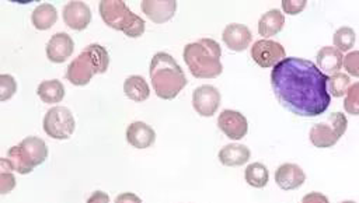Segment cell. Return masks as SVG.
<instances>
[{
    "instance_id": "32",
    "label": "cell",
    "mask_w": 359,
    "mask_h": 203,
    "mask_svg": "<svg viewBox=\"0 0 359 203\" xmlns=\"http://www.w3.org/2000/svg\"><path fill=\"white\" fill-rule=\"evenodd\" d=\"M302 203H330L328 197L320 192H310L303 196Z\"/></svg>"
},
{
    "instance_id": "27",
    "label": "cell",
    "mask_w": 359,
    "mask_h": 203,
    "mask_svg": "<svg viewBox=\"0 0 359 203\" xmlns=\"http://www.w3.org/2000/svg\"><path fill=\"white\" fill-rule=\"evenodd\" d=\"M1 176H0V190L3 195L11 192L15 188V178L13 175V167L7 158H1Z\"/></svg>"
},
{
    "instance_id": "1",
    "label": "cell",
    "mask_w": 359,
    "mask_h": 203,
    "mask_svg": "<svg viewBox=\"0 0 359 203\" xmlns=\"http://www.w3.org/2000/svg\"><path fill=\"white\" fill-rule=\"evenodd\" d=\"M327 81V74L314 62L302 57H285L271 71V85L279 104L304 118L318 116L330 106Z\"/></svg>"
},
{
    "instance_id": "5",
    "label": "cell",
    "mask_w": 359,
    "mask_h": 203,
    "mask_svg": "<svg viewBox=\"0 0 359 203\" xmlns=\"http://www.w3.org/2000/svg\"><path fill=\"white\" fill-rule=\"evenodd\" d=\"M100 15L102 21L123 32L129 38H139L144 32V21L139 15L133 14L125 1L121 0H104L98 4Z\"/></svg>"
},
{
    "instance_id": "7",
    "label": "cell",
    "mask_w": 359,
    "mask_h": 203,
    "mask_svg": "<svg viewBox=\"0 0 359 203\" xmlns=\"http://www.w3.org/2000/svg\"><path fill=\"white\" fill-rule=\"evenodd\" d=\"M346 126V116L341 112H332L327 122H318L311 126L309 139L313 146L318 148H328L337 144V141L344 136Z\"/></svg>"
},
{
    "instance_id": "24",
    "label": "cell",
    "mask_w": 359,
    "mask_h": 203,
    "mask_svg": "<svg viewBox=\"0 0 359 203\" xmlns=\"http://www.w3.org/2000/svg\"><path fill=\"white\" fill-rule=\"evenodd\" d=\"M244 179L252 188H264L268 183L269 174L264 164L251 162L244 171Z\"/></svg>"
},
{
    "instance_id": "14",
    "label": "cell",
    "mask_w": 359,
    "mask_h": 203,
    "mask_svg": "<svg viewBox=\"0 0 359 203\" xmlns=\"http://www.w3.org/2000/svg\"><path fill=\"white\" fill-rule=\"evenodd\" d=\"M74 50V42L66 32H57L46 43V57L53 63L66 62Z\"/></svg>"
},
{
    "instance_id": "26",
    "label": "cell",
    "mask_w": 359,
    "mask_h": 203,
    "mask_svg": "<svg viewBox=\"0 0 359 203\" xmlns=\"http://www.w3.org/2000/svg\"><path fill=\"white\" fill-rule=\"evenodd\" d=\"M356 41V34L351 27H341L332 35L334 46L341 52H351Z\"/></svg>"
},
{
    "instance_id": "9",
    "label": "cell",
    "mask_w": 359,
    "mask_h": 203,
    "mask_svg": "<svg viewBox=\"0 0 359 203\" xmlns=\"http://www.w3.org/2000/svg\"><path fill=\"white\" fill-rule=\"evenodd\" d=\"M252 60L262 69L275 67L286 57V50L282 43L272 39H258L251 46Z\"/></svg>"
},
{
    "instance_id": "29",
    "label": "cell",
    "mask_w": 359,
    "mask_h": 203,
    "mask_svg": "<svg viewBox=\"0 0 359 203\" xmlns=\"http://www.w3.org/2000/svg\"><path fill=\"white\" fill-rule=\"evenodd\" d=\"M17 91V81L11 74L0 76V99L1 102L10 99Z\"/></svg>"
},
{
    "instance_id": "11",
    "label": "cell",
    "mask_w": 359,
    "mask_h": 203,
    "mask_svg": "<svg viewBox=\"0 0 359 203\" xmlns=\"http://www.w3.org/2000/svg\"><path fill=\"white\" fill-rule=\"evenodd\" d=\"M219 129L231 140L243 139L248 132L247 118L234 109H224L219 113L217 118Z\"/></svg>"
},
{
    "instance_id": "17",
    "label": "cell",
    "mask_w": 359,
    "mask_h": 203,
    "mask_svg": "<svg viewBox=\"0 0 359 203\" xmlns=\"http://www.w3.org/2000/svg\"><path fill=\"white\" fill-rule=\"evenodd\" d=\"M126 140L135 148H147L153 146L156 140V132L150 125L142 120H136L128 126Z\"/></svg>"
},
{
    "instance_id": "30",
    "label": "cell",
    "mask_w": 359,
    "mask_h": 203,
    "mask_svg": "<svg viewBox=\"0 0 359 203\" xmlns=\"http://www.w3.org/2000/svg\"><path fill=\"white\" fill-rule=\"evenodd\" d=\"M346 74L351 77H359V50H351L344 56V66Z\"/></svg>"
},
{
    "instance_id": "19",
    "label": "cell",
    "mask_w": 359,
    "mask_h": 203,
    "mask_svg": "<svg viewBox=\"0 0 359 203\" xmlns=\"http://www.w3.org/2000/svg\"><path fill=\"white\" fill-rule=\"evenodd\" d=\"M217 157L224 167H240L248 162L251 157V151L244 144L230 143L220 148Z\"/></svg>"
},
{
    "instance_id": "10",
    "label": "cell",
    "mask_w": 359,
    "mask_h": 203,
    "mask_svg": "<svg viewBox=\"0 0 359 203\" xmlns=\"http://www.w3.org/2000/svg\"><path fill=\"white\" fill-rule=\"evenodd\" d=\"M220 105V92L210 84H203L195 88L192 94V106L198 115L213 116Z\"/></svg>"
},
{
    "instance_id": "18",
    "label": "cell",
    "mask_w": 359,
    "mask_h": 203,
    "mask_svg": "<svg viewBox=\"0 0 359 203\" xmlns=\"http://www.w3.org/2000/svg\"><path fill=\"white\" fill-rule=\"evenodd\" d=\"M316 62L318 69L324 74H335L339 73V70L344 66V55L341 50H338L335 46H323L316 56Z\"/></svg>"
},
{
    "instance_id": "34",
    "label": "cell",
    "mask_w": 359,
    "mask_h": 203,
    "mask_svg": "<svg viewBox=\"0 0 359 203\" xmlns=\"http://www.w3.org/2000/svg\"><path fill=\"white\" fill-rule=\"evenodd\" d=\"M86 203H109V196L102 190H95L91 193Z\"/></svg>"
},
{
    "instance_id": "12",
    "label": "cell",
    "mask_w": 359,
    "mask_h": 203,
    "mask_svg": "<svg viewBox=\"0 0 359 203\" xmlns=\"http://www.w3.org/2000/svg\"><path fill=\"white\" fill-rule=\"evenodd\" d=\"M63 21L74 31H83L91 22V10L84 1H69L62 10Z\"/></svg>"
},
{
    "instance_id": "6",
    "label": "cell",
    "mask_w": 359,
    "mask_h": 203,
    "mask_svg": "<svg viewBox=\"0 0 359 203\" xmlns=\"http://www.w3.org/2000/svg\"><path fill=\"white\" fill-rule=\"evenodd\" d=\"M6 158L15 172L21 175L29 174L48 158V147L42 139L28 136L20 144L10 147Z\"/></svg>"
},
{
    "instance_id": "15",
    "label": "cell",
    "mask_w": 359,
    "mask_h": 203,
    "mask_svg": "<svg viewBox=\"0 0 359 203\" xmlns=\"http://www.w3.org/2000/svg\"><path fill=\"white\" fill-rule=\"evenodd\" d=\"M306 181L304 171L293 162H285L275 171V182L282 190H293L300 188Z\"/></svg>"
},
{
    "instance_id": "20",
    "label": "cell",
    "mask_w": 359,
    "mask_h": 203,
    "mask_svg": "<svg viewBox=\"0 0 359 203\" xmlns=\"http://www.w3.org/2000/svg\"><path fill=\"white\" fill-rule=\"evenodd\" d=\"M283 25H285L283 13L278 8H272L259 17L258 32L261 36H264V39H268L276 35L279 31H282Z\"/></svg>"
},
{
    "instance_id": "22",
    "label": "cell",
    "mask_w": 359,
    "mask_h": 203,
    "mask_svg": "<svg viewBox=\"0 0 359 203\" xmlns=\"http://www.w3.org/2000/svg\"><path fill=\"white\" fill-rule=\"evenodd\" d=\"M57 21V11L55 6L49 3H41L36 6L31 14V22L36 29L45 31L53 27V24Z\"/></svg>"
},
{
    "instance_id": "8",
    "label": "cell",
    "mask_w": 359,
    "mask_h": 203,
    "mask_svg": "<svg viewBox=\"0 0 359 203\" xmlns=\"http://www.w3.org/2000/svg\"><path fill=\"white\" fill-rule=\"evenodd\" d=\"M42 127L46 136L56 140L69 139L76 127L74 118L66 106H53L50 108L42 120Z\"/></svg>"
},
{
    "instance_id": "16",
    "label": "cell",
    "mask_w": 359,
    "mask_h": 203,
    "mask_svg": "<svg viewBox=\"0 0 359 203\" xmlns=\"http://www.w3.org/2000/svg\"><path fill=\"white\" fill-rule=\"evenodd\" d=\"M142 11L156 24H164L170 21L175 13L177 1L174 0H143L140 3Z\"/></svg>"
},
{
    "instance_id": "23",
    "label": "cell",
    "mask_w": 359,
    "mask_h": 203,
    "mask_svg": "<svg viewBox=\"0 0 359 203\" xmlns=\"http://www.w3.org/2000/svg\"><path fill=\"white\" fill-rule=\"evenodd\" d=\"M36 94L45 104H57L65 97V87L59 80H43L39 83Z\"/></svg>"
},
{
    "instance_id": "3",
    "label": "cell",
    "mask_w": 359,
    "mask_h": 203,
    "mask_svg": "<svg viewBox=\"0 0 359 203\" xmlns=\"http://www.w3.org/2000/svg\"><path fill=\"white\" fill-rule=\"evenodd\" d=\"M182 56L191 74L196 78H215L223 71L220 63L222 49L212 38H202L187 43Z\"/></svg>"
},
{
    "instance_id": "4",
    "label": "cell",
    "mask_w": 359,
    "mask_h": 203,
    "mask_svg": "<svg viewBox=\"0 0 359 203\" xmlns=\"http://www.w3.org/2000/svg\"><path fill=\"white\" fill-rule=\"evenodd\" d=\"M108 64L109 56L105 48L98 43H90L70 62L66 70V78L73 85H86L91 81L94 74L105 73Z\"/></svg>"
},
{
    "instance_id": "28",
    "label": "cell",
    "mask_w": 359,
    "mask_h": 203,
    "mask_svg": "<svg viewBox=\"0 0 359 203\" xmlns=\"http://www.w3.org/2000/svg\"><path fill=\"white\" fill-rule=\"evenodd\" d=\"M344 109L349 115H359V83L351 84L344 99Z\"/></svg>"
},
{
    "instance_id": "33",
    "label": "cell",
    "mask_w": 359,
    "mask_h": 203,
    "mask_svg": "<svg viewBox=\"0 0 359 203\" xmlns=\"http://www.w3.org/2000/svg\"><path fill=\"white\" fill-rule=\"evenodd\" d=\"M115 203H142V200L132 192H123L116 196Z\"/></svg>"
},
{
    "instance_id": "35",
    "label": "cell",
    "mask_w": 359,
    "mask_h": 203,
    "mask_svg": "<svg viewBox=\"0 0 359 203\" xmlns=\"http://www.w3.org/2000/svg\"><path fill=\"white\" fill-rule=\"evenodd\" d=\"M341 203H356V202H353V200H344V202H341Z\"/></svg>"
},
{
    "instance_id": "31",
    "label": "cell",
    "mask_w": 359,
    "mask_h": 203,
    "mask_svg": "<svg viewBox=\"0 0 359 203\" xmlns=\"http://www.w3.org/2000/svg\"><path fill=\"white\" fill-rule=\"evenodd\" d=\"M306 0H285L282 1V11L290 15H296L306 8Z\"/></svg>"
},
{
    "instance_id": "13",
    "label": "cell",
    "mask_w": 359,
    "mask_h": 203,
    "mask_svg": "<svg viewBox=\"0 0 359 203\" xmlns=\"http://www.w3.org/2000/svg\"><path fill=\"white\" fill-rule=\"evenodd\" d=\"M222 39L230 50L243 52L250 46L252 41V34L247 25L231 22L223 29Z\"/></svg>"
},
{
    "instance_id": "2",
    "label": "cell",
    "mask_w": 359,
    "mask_h": 203,
    "mask_svg": "<svg viewBox=\"0 0 359 203\" xmlns=\"http://www.w3.org/2000/svg\"><path fill=\"white\" fill-rule=\"evenodd\" d=\"M150 80L156 95L161 99H172L187 85L184 70L167 52H157L150 62Z\"/></svg>"
},
{
    "instance_id": "21",
    "label": "cell",
    "mask_w": 359,
    "mask_h": 203,
    "mask_svg": "<svg viewBox=\"0 0 359 203\" xmlns=\"http://www.w3.org/2000/svg\"><path fill=\"white\" fill-rule=\"evenodd\" d=\"M123 92L129 99L135 102H143L149 98L150 88L144 77L139 74H132L123 81Z\"/></svg>"
},
{
    "instance_id": "25",
    "label": "cell",
    "mask_w": 359,
    "mask_h": 203,
    "mask_svg": "<svg viewBox=\"0 0 359 203\" xmlns=\"http://www.w3.org/2000/svg\"><path fill=\"white\" fill-rule=\"evenodd\" d=\"M349 87H351V77L346 73L339 71V73H335L328 77L327 88H328V92L331 97L339 98V97L346 95Z\"/></svg>"
}]
</instances>
